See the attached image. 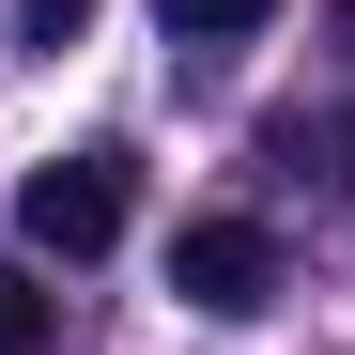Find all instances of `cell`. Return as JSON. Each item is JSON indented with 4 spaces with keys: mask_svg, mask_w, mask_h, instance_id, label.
Instances as JSON below:
<instances>
[{
    "mask_svg": "<svg viewBox=\"0 0 355 355\" xmlns=\"http://www.w3.org/2000/svg\"><path fill=\"white\" fill-rule=\"evenodd\" d=\"M124 155H46V170H16V248H46V263H93V248H124Z\"/></svg>",
    "mask_w": 355,
    "mask_h": 355,
    "instance_id": "6da1fadb",
    "label": "cell"
},
{
    "mask_svg": "<svg viewBox=\"0 0 355 355\" xmlns=\"http://www.w3.org/2000/svg\"><path fill=\"white\" fill-rule=\"evenodd\" d=\"M170 293L216 309V324H248L263 293H278V232L263 216H186V232H170Z\"/></svg>",
    "mask_w": 355,
    "mask_h": 355,
    "instance_id": "7a4b0ae2",
    "label": "cell"
},
{
    "mask_svg": "<svg viewBox=\"0 0 355 355\" xmlns=\"http://www.w3.org/2000/svg\"><path fill=\"white\" fill-rule=\"evenodd\" d=\"M46 340H62V293H46L16 248H0V355H46Z\"/></svg>",
    "mask_w": 355,
    "mask_h": 355,
    "instance_id": "3957f363",
    "label": "cell"
},
{
    "mask_svg": "<svg viewBox=\"0 0 355 355\" xmlns=\"http://www.w3.org/2000/svg\"><path fill=\"white\" fill-rule=\"evenodd\" d=\"M155 16H170V46H248L278 0H155Z\"/></svg>",
    "mask_w": 355,
    "mask_h": 355,
    "instance_id": "277c9868",
    "label": "cell"
},
{
    "mask_svg": "<svg viewBox=\"0 0 355 355\" xmlns=\"http://www.w3.org/2000/svg\"><path fill=\"white\" fill-rule=\"evenodd\" d=\"M16 31H31V46H78V31H93V0H16Z\"/></svg>",
    "mask_w": 355,
    "mask_h": 355,
    "instance_id": "5b68a950",
    "label": "cell"
},
{
    "mask_svg": "<svg viewBox=\"0 0 355 355\" xmlns=\"http://www.w3.org/2000/svg\"><path fill=\"white\" fill-rule=\"evenodd\" d=\"M340 46H355V0H340Z\"/></svg>",
    "mask_w": 355,
    "mask_h": 355,
    "instance_id": "8992f818",
    "label": "cell"
}]
</instances>
